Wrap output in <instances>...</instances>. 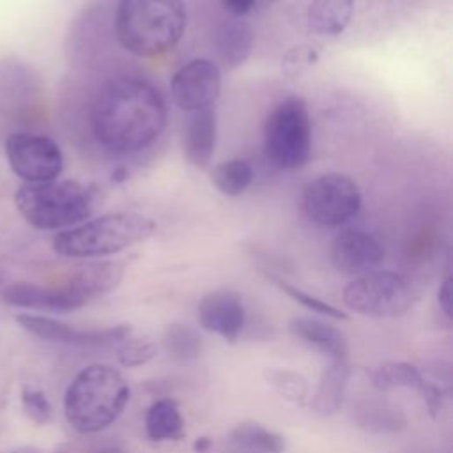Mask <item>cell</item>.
<instances>
[{
	"instance_id": "obj_9",
	"label": "cell",
	"mask_w": 453,
	"mask_h": 453,
	"mask_svg": "<svg viewBox=\"0 0 453 453\" xmlns=\"http://www.w3.org/2000/svg\"><path fill=\"white\" fill-rule=\"evenodd\" d=\"M4 150L11 170L27 184L58 179L64 170V154L58 143L46 134L11 133L5 138Z\"/></svg>"
},
{
	"instance_id": "obj_37",
	"label": "cell",
	"mask_w": 453,
	"mask_h": 453,
	"mask_svg": "<svg viewBox=\"0 0 453 453\" xmlns=\"http://www.w3.org/2000/svg\"><path fill=\"white\" fill-rule=\"evenodd\" d=\"M97 453H126V451H122L119 448H108V449H103V451H97Z\"/></svg>"
},
{
	"instance_id": "obj_13",
	"label": "cell",
	"mask_w": 453,
	"mask_h": 453,
	"mask_svg": "<svg viewBox=\"0 0 453 453\" xmlns=\"http://www.w3.org/2000/svg\"><path fill=\"white\" fill-rule=\"evenodd\" d=\"M368 377L372 380V386L380 391L388 393L393 389H416L428 412L435 418L441 409H442V400H444V389L426 379L421 370L416 365L405 363V361H388L382 363L368 372Z\"/></svg>"
},
{
	"instance_id": "obj_19",
	"label": "cell",
	"mask_w": 453,
	"mask_h": 453,
	"mask_svg": "<svg viewBox=\"0 0 453 453\" xmlns=\"http://www.w3.org/2000/svg\"><path fill=\"white\" fill-rule=\"evenodd\" d=\"M253 28L241 18L223 21L214 32V50L218 60L228 71L242 65L248 60L253 50Z\"/></svg>"
},
{
	"instance_id": "obj_16",
	"label": "cell",
	"mask_w": 453,
	"mask_h": 453,
	"mask_svg": "<svg viewBox=\"0 0 453 453\" xmlns=\"http://www.w3.org/2000/svg\"><path fill=\"white\" fill-rule=\"evenodd\" d=\"M126 271L124 260H99L80 265L64 283L85 304L106 292L117 288Z\"/></svg>"
},
{
	"instance_id": "obj_21",
	"label": "cell",
	"mask_w": 453,
	"mask_h": 453,
	"mask_svg": "<svg viewBox=\"0 0 453 453\" xmlns=\"http://www.w3.org/2000/svg\"><path fill=\"white\" fill-rule=\"evenodd\" d=\"M354 0H311L306 11V21L311 32L319 35H340L350 23Z\"/></svg>"
},
{
	"instance_id": "obj_22",
	"label": "cell",
	"mask_w": 453,
	"mask_h": 453,
	"mask_svg": "<svg viewBox=\"0 0 453 453\" xmlns=\"http://www.w3.org/2000/svg\"><path fill=\"white\" fill-rule=\"evenodd\" d=\"M356 425L368 432H400L407 426V418L400 407L388 400H363L352 414Z\"/></svg>"
},
{
	"instance_id": "obj_20",
	"label": "cell",
	"mask_w": 453,
	"mask_h": 453,
	"mask_svg": "<svg viewBox=\"0 0 453 453\" xmlns=\"http://www.w3.org/2000/svg\"><path fill=\"white\" fill-rule=\"evenodd\" d=\"M350 373L349 361H331L320 373L311 409L320 416H331L340 411L345 396L347 379Z\"/></svg>"
},
{
	"instance_id": "obj_4",
	"label": "cell",
	"mask_w": 453,
	"mask_h": 453,
	"mask_svg": "<svg viewBox=\"0 0 453 453\" xmlns=\"http://www.w3.org/2000/svg\"><path fill=\"white\" fill-rule=\"evenodd\" d=\"M99 191L92 184L71 179L23 182L14 193V205L23 219L37 230H65L96 211Z\"/></svg>"
},
{
	"instance_id": "obj_35",
	"label": "cell",
	"mask_w": 453,
	"mask_h": 453,
	"mask_svg": "<svg viewBox=\"0 0 453 453\" xmlns=\"http://www.w3.org/2000/svg\"><path fill=\"white\" fill-rule=\"evenodd\" d=\"M9 453H42V451L37 449V448H32V446H23V448H16V449H12Z\"/></svg>"
},
{
	"instance_id": "obj_31",
	"label": "cell",
	"mask_w": 453,
	"mask_h": 453,
	"mask_svg": "<svg viewBox=\"0 0 453 453\" xmlns=\"http://www.w3.org/2000/svg\"><path fill=\"white\" fill-rule=\"evenodd\" d=\"M319 58V51L311 44H297L290 48L281 58V69L287 76H299Z\"/></svg>"
},
{
	"instance_id": "obj_29",
	"label": "cell",
	"mask_w": 453,
	"mask_h": 453,
	"mask_svg": "<svg viewBox=\"0 0 453 453\" xmlns=\"http://www.w3.org/2000/svg\"><path fill=\"white\" fill-rule=\"evenodd\" d=\"M21 409L25 412V416L35 423V425H46L51 421L53 416V409L51 403L46 396L44 391H41L39 388H32V386H23L21 395Z\"/></svg>"
},
{
	"instance_id": "obj_11",
	"label": "cell",
	"mask_w": 453,
	"mask_h": 453,
	"mask_svg": "<svg viewBox=\"0 0 453 453\" xmlns=\"http://www.w3.org/2000/svg\"><path fill=\"white\" fill-rule=\"evenodd\" d=\"M16 322L27 333L37 338L74 347H103L120 343L133 333V327L129 324H119L106 329H78L71 324L37 313H18Z\"/></svg>"
},
{
	"instance_id": "obj_33",
	"label": "cell",
	"mask_w": 453,
	"mask_h": 453,
	"mask_svg": "<svg viewBox=\"0 0 453 453\" xmlns=\"http://www.w3.org/2000/svg\"><path fill=\"white\" fill-rule=\"evenodd\" d=\"M221 7L234 18H241L257 7V0H219Z\"/></svg>"
},
{
	"instance_id": "obj_6",
	"label": "cell",
	"mask_w": 453,
	"mask_h": 453,
	"mask_svg": "<svg viewBox=\"0 0 453 453\" xmlns=\"http://www.w3.org/2000/svg\"><path fill=\"white\" fill-rule=\"evenodd\" d=\"M264 149L281 170H297L310 161L311 117L303 97L287 96L271 110L264 124Z\"/></svg>"
},
{
	"instance_id": "obj_38",
	"label": "cell",
	"mask_w": 453,
	"mask_h": 453,
	"mask_svg": "<svg viewBox=\"0 0 453 453\" xmlns=\"http://www.w3.org/2000/svg\"><path fill=\"white\" fill-rule=\"evenodd\" d=\"M4 281H5V276H4V273H2V271H0V285H2V283H4Z\"/></svg>"
},
{
	"instance_id": "obj_36",
	"label": "cell",
	"mask_w": 453,
	"mask_h": 453,
	"mask_svg": "<svg viewBox=\"0 0 453 453\" xmlns=\"http://www.w3.org/2000/svg\"><path fill=\"white\" fill-rule=\"evenodd\" d=\"M276 0H257V7H265V5H271L274 4Z\"/></svg>"
},
{
	"instance_id": "obj_14",
	"label": "cell",
	"mask_w": 453,
	"mask_h": 453,
	"mask_svg": "<svg viewBox=\"0 0 453 453\" xmlns=\"http://www.w3.org/2000/svg\"><path fill=\"white\" fill-rule=\"evenodd\" d=\"M246 311L242 299L234 290H214L205 294L198 303L200 326L234 343L244 327Z\"/></svg>"
},
{
	"instance_id": "obj_28",
	"label": "cell",
	"mask_w": 453,
	"mask_h": 453,
	"mask_svg": "<svg viewBox=\"0 0 453 453\" xmlns=\"http://www.w3.org/2000/svg\"><path fill=\"white\" fill-rule=\"evenodd\" d=\"M274 281H276V285H278L290 299H294L296 303H299V304L304 306L306 310L315 311V313H319V315L331 317V319H340V320H345V319H347V313H345V311H342V310H338L336 306H333V304H329V303H326V301H322V299H319V297H315V296H311V294H308V292L297 288L296 285H292V283H288V281H285V280H281V278H276Z\"/></svg>"
},
{
	"instance_id": "obj_15",
	"label": "cell",
	"mask_w": 453,
	"mask_h": 453,
	"mask_svg": "<svg viewBox=\"0 0 453 453\" xmlns=\"http://www.w3.org/2000/svg\"><path fill=\"white\" fill-rule=\"evenodd\" d=\"M2 301L14 308L35 310V311H55L65 313L76 308L85 306L65 285L60 287H44L28 281H16L5 285L0 292Z\"/></svg>"
},
{
	"instance_id": "obj_30",
	"label": "cell",
	"mask_w": 453,
	"mask_h": 453,
	"mask_svg": "<svg viewBox=\"0 0 453 453\" xmlns=\"http://www.w3.org/2000/svg\"><path fill=\"white\" fill-rule=\"evenodd\" d=\"M156 356V345L149 340H138L127 336L117 349L119 363L126 368H134L149 363Z\"/></svg>"
},
{
	"instance_id": "obj_1",
	"label": "cell",
	"mask_w": 453,
	"mask_h": 453,
	"mask_svg": "<svg viewBox=\"0 0 453 453\" xmlns=\"http://www.w3.org/2000/svg\"><path fill=\"white\" fill-rule=\"evenodd\" d=\"M168 119L159 88L138 76H117L96 94L90 124L96 140L119 154L138 152L152 145Z\"/></svg>"
},
{
	"instance_id": "obj_18",
	"label": "cell",
	"mask_w": 453,
	"mask_h": 453,
	"mask_svg": "<svg viewBox=\"0 0 453 453\" xmlns=\"http://www.w3.org/2000/svg\"><path fill=\"white\" fill-rule=\"evenodd\" d=\"M288 327L294 336L327 356L331 361H349L347 340L334 326L311 317H296L290 320Z\"/></svg>"
},
{
	"instance_id": "obj_7",
	"label": "cell",
	"mask_w": 453,
	"mask_h": 453,
	"mask_svg": "<svg viewBox=\"0 0 453 453\" xmlns=\"http://www.w3.org/2000/svg\"><path fill=\"white\" fill-rule=\"evenodd\" d=\"M343 304L366 317L388 319L403 315L414 301L411 285L396 273L372 271L352 278L343 292Z\"/></svg>"
},
{
	"instance_id": "obj_2",
	"label": "cell",
	"mask_w": 453,
	"mask_h": 453,
	"mask_svg": "<svg viewBox=\"0 0 453 453\" xmlns=\"http://www.w3.org/2000/svg\"><path fill=\"white\" fill-rule=\"evenodd\" d=\"M186 23L182 0H119L113 30L124 50L147 58L175 48Z\"/></svg>"
},
{
	"instance_id": "obj_5",
	"label": "cell",
	"mask_w": 453,
	"mask_h": 453,
	"mask_svg": "<svg viewBox=\"0 0 453 453\" xmlns=\"http://www.w3.org/2000/svg\"><path fill=\"white\" fill-rule=\"evenodd\" d=\"M156 230V223L136 212H110L71 228L60 230L51 248L65 258H96L119 253L143 242Z\"/></svg>"
},
{
	"instance_id": "obj_23",
	"label": "cell",
	"mask_w": 453,
	"mask_h": 453,
	"mask_svg": "<svg viewBox=\"0 0 453 453\" xmlns=\"http://www.w3.org/2000/svg\"><path fill=\"white\" fill-rule=\"evenodd\" d=\"M145 434L154 442L179 441L184 437V419L172 398L156 400L145 414Z\"/></svg>"
},
{
	"instance_id": "obj_3",
	"label": "cell",
	"mask_w": 453,
	"mask_h": 453,
	"mask_svg": "<svg viewBox=\"0 0 453 453\" xmlns=\"http://www.w3.org/2000/svg\"><path fill=\"white\" fill-rule=\"evenodd\" d=\"M129 395V384L120 372L108 365H90L65 389V419L80 434L101 432L124 412Z\"/></svg>"
},
{
	"instance_id": "obj_24",
	"label": "cell",
	"mask_w": 453,
	"mask_h": 453,
	"mask_svg": "<svg viewBox=\"0 0 453 453\" xmlns=\"http://www.w3.org/2000/svg\"><path fill=\"white\" fill-rule=\"evenodd\" d=\"M230 439L239 448L258 453H281L285 449V439L281 434L269 430L257 421H242L232 432Z\"/></svg>"
},
{
	"instance_id": "obj_17",
	"label": "cell",
	"mask_w": 453,
	"mask_h": 453,
	"mask_svg": "<svg viewBox=\"0 0 453 453\" xmlns=\"http://www.w3.org/2000/svg\"><path fill=\"white\" fill-rule=\"evenodd\" d=\"M218 140V113L214 106L193 111L182 136L186 159L196 168H207Z\"/></svg>"
},
{
	"instance_id": "obj_26",
	"label": "cell",
	"mask_w": 453,
	"mask_h": 453,
	"mask_svg": "<svg viewBox=\"0 0 453 453\" xmlns=\"http://www.w3.org/2000/svg\"><path fill=\"white\" fill-rule=\"evenodd\" d=\"M264 379L283 400L297 407L310 402V384L303 373L288 368H265Z\"/></svg>"
},
{
	"instance_id": "obj_12",
	"label": "cell",
	"mask_w": 453,
	"mask_h": 453,
	"mask_svg": "<svg viewBox=\"0 0 453 453\" xmlns=\"http://www.w3.org/2000/svg\"><path fill=\"white\" fill-rule=\"evenodd\" d=\"M384 260V248L372 234L347 228L331 244V262L336 271L347 276H361L375 271Z\"/></svg>"
},
{
	"instance_id": "obj_10",
	"label": "cell",
	"mask_w": 453,
	"mask_h": 453,
	"mask_svg": "<svg viewBox=\"0 0 453 453\" xmlns=\"http://www.w3.org/2000/svg\"><path fill=\"white\" fill-rule=\"evenodd\" d=\"M221 92V69L209 58H193L179 67L170 81L175 106L184 111H198L214 106Z\"/></svg>"
},
{
	"instance_id": "obj_8",
	"label": "cell",
	"mask_w": 453,
	"mask_h": 453,
	"mask_svg": "<svg viewBox=\"0 0 453 453\" xmlns=\"http://www.w3.org/2000/svg\"><path fill=\"white\" fill-rule=\"evenodd\" d=\"M363 198L357 184L343 173H324L311 180L303 193V212L319 226H338L352 219Z\"/></svg>"
},
{
	"instance_id": "obj_27",
	"label": "cell",
	"mask_w": 453,
	"mask_h": 453,
	"mask_svg": "<svg viewBox=\"0 0 453 453\" xmlns=\"http://www.w3.org/2000/svg\"><path fill=\"white\" fill-rule=\"evenodd\" d=\"M168 354L177 361H193L200 356L202 340L195 329L184 324H172L163 336Z\"/></svg>"
},
{
	"instance_id": "obj_25",
	"label": "cell",
	"mask_w": 453,
	"mask_h": 453,
	"mask_svg": "<svg viewBox=\"0 0 453 453\" xmlns=\"http://www.w3.org/2000/svg\"><path fill=\"white\" fill-rule=\"evenodd\" d=\"M211 182L221 195L239 196L253 182V168L246 159H226L211 170Z\"/></svg>"
},
{
	"instance_id": "obj_32",
	"label": "cell",
	"mask_w": 453,
	"mask_h": 453,
	"mask_svg": "<svg viewBox=\"0 0 453 453\" xmlns=\"http://www.w3.org/2000/svg\"><path fill=\"white\" fill-rule=\"evenodd\" d=\"M437 303L446 317L453 315V281L449 276H446L437 290Z\"/></svg>"
},
{
	"instance_id": "obj_34",
	"label": "cell",
	"mask_w": 453,
	"mask_h": 453,
	"mask_svg": "<svg viewBox=\"0 0 453 453\" xmlns=\"http://www.w3.org/2000/svg\"><path fill=\"white\" fill-rule=\"evenodd\" d=\"M211 446H212L211 437L200 435V437H196L195 442H193V451H195V453H207V451L211 449Z\"/></svg>"
}]
</instances>
